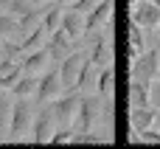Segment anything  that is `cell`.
<instances>
[{"mask_svg":"<svg viewBox=\"0 0 160 149\" xmlns=\"http://www.w3.org/2000/svg\"><path fill=\"white\" fill-rule=\"evenodd\" d=\"M37 87H39V76L22 73V76L11 85V93H14V96H22V99H34V96H37Z\"/></svg>","mask_w":160,"mask_h":149,"instance_id":"17","label":"cell"},{"mask_svg":"<svg viewBox=\"0 0 160 149\" xmlns=\"http://www.w3.org/2000/svg\"><path fill=\"white\" fill-rule=\"evenodd\" d=\"M149 104L160 110V79H152L149 82Z\"/></svg>","mask_w":160,"mask_h":149,"instance_id":"24","label":"cell"},{"mask_svg":"<svg viewBox=\"0 0 160 149\" xmlns=\"http://www.w3.org/2000/svg\"><path fill=\"white\" fill-rule=\"evenodd\" d=\"M129 20H135L143 31L160 28V6H155L152 0H138L135 6H129Z\"/></svg>","mask_w":160,"mask_h":149,"instance_id":"7","label":"cell"},{"mask_svg":"<svg viewBox=\"0 0 160 149\" xmlns=\"http://www.w3.org/2000/svg\"><path fill=\"white\" fill-rule=\"evenodd\" d=\"M112 85H115V73H112L110 65H104L101 73H98V79H96V93H98L101 99H110V96H112Z\"/></svg>","mask_w":160,"mask_h":149,"instance_id":"19","label":"cell"},{"mask_svg":"<svg viewBox=\"0 0 160 149\" xmlns=\"http://www.w3.org/2000/svg\"><path fill=\"white\" fill-rule=\"evenodd\" d=\"M3 141H8V127H6V124H0V144H3Z\"/></svg>","mask_w":160,"mask_h":149,"instance_id":"25","label":"cell"},{"mask_svg":"<svg viewBox=\"0 0 160 149\" xmlns=\"http://www.w3.org/2000/svg\"><path fill=\"white\" fill-rule=\"evenodd\" d=\"M149 104V82L129 79V107H146Z\"/></svg>","mask_w":160,"mask_h":149,"instance_id":"18","label":"cell"},{"mask_svg":"<svg viewBox=\"0 0 160 149\" xmlns=\"http://www.w3.org/2000/svg\"><path fill=\"white\" fill-rule=\"evenodd\" d=\"M65 93V85H62V76H59V65H51L42 76H39V87H37V96L34 101L42 104V101H53L56 96Z\"/></svg>","mask_w":160,"mask_h":149,"instance_id":"6","label":"cell"},{"mask_svg":"<svg viewBox=\"0 0 160 149\" xmlns=\"http://www.w3.org/2000/svg\"><path fill=\"white\" fill-rule=\"evenodd\" d=\"M48 51H51V59L53 62H62L70 51H73V39L65 34V28L59 25L56 31H51V37H48V45H45Z\"/></svg>","mask_w":160,"mask_h":149,"instance_id":"11","label":"cell"},{"mask_svg":"<svg viewBox=\"0 0 160 149\" xmlns=\"http://www.w3.org/2000/svg\"><path fill=\"white\" fill-rule=\"evenodd\" d=\"M6 6H8V0H0V8H6Z\"/></svg>","mask_w":160,"mask_h":149,"instance_id":"27","label":"cell"},{"mask_svg":"<svg viewBox=\"0 0 160 149\" xmlns=\"http://www.w3.org/2000/svg\"><path fill=\"white\" fill-rule=\"evenodd\" d=\"M155 113L158 110L152 104H146V107H129V130H135V132L149 130L155 124Z\"/></svg>","mask_w":160,"mask_h":149,"instance_id":"14","label":"cell"},{"mask_svg":"<svg viewBox=\"0 0 160 149\" xmlns=\"http://www.w3.org/2000/svg\"><path fill=\"white\" fill-rule=\"evenodd\" d=\"M62 28H65V34H68L73 42L82 39V37L87 34L84 11H79V8H73V6H65V11H62Z\"/></svg>","mask_w":160,"mask_h":149,"instance_id":"9","label":"cell"},{"mask_svg":"<svg viewBox=\"0 0 160 149\" xmlns=\"http://www.w3.org/2000/svg\"><path fill=\"white\" fill-rule=\"evenodd\" d=\"M101 107H104V99H101L98 93L82 96V104H79V113H76L73 130H76V132H87V130H96V124L101 121Z\"/></svg>","mask_w":160,"mask_h":149,"instance_id":"2","label":"cell"},{"mask_svg":"<svg viewBox=\"0 0 160 149\" xmlns=\"http://www.w3.org/2000/svg\"><path fill=\"white\" fill-rule=\"evenodd\" d=\"M127 3H129V6H135V3H138V0H127Z\"/></svg>","mask_w":160,"mask_h":149,"instance_id":"28","label":"cell"},{"mask_svg":"<svg viewBox=\"0 0 160 149\" xmlns=\"http://www.w3.org/2000/svg\"><path fill=\"white\" fill-rule=\"evenodd\" d=\"M34 101L14 96V107H11V118H8V141H22L34 124Z\"/></svg>","mask_w":160,"mask_h":149,"instance_id":"1","label":"cell"},{"mask_svg":"<svg viewBox=\"0 0 160 149\" xmlns=\"http://www.w3.org/2000/svg\"><path fill=\"white\" fill-rule=\"evenodd\" d=\"M158 79H160V70H158Z\"/></svg>","mask_w":160,"mask_h":149,"instance_id":"30","label":"cell"},{"mask_svg":"<svg viewBox=\"0 0 160 149\" xmlns=\"http://www.w3.org/2000/svg\"><path fill=\"white\" fill-rule=\"evenodd\" d=\"M20 65H22V73L42 76V73L53 65V59H51V51H48V48H37V51H28V56H25Z\"/></svg>","mask_w":160,"mask_h":149,"instance_id":"10","label":"cell"},{"mask_svg":"<svg viewBox=\"0 0 160 149\" xmlns=\"http://www.w3.org/2000/svg\"><path fill=\"white\" fill-rule=\"evenodd\" d=\"M112 17V0H98L87 14H84V23H87V31H96L101 28L107 20Z\"/></svg>","mask_w":160,"mask_h":149,"instance_id":"13","label":"cell"},{"mask_svg":"<svg viewBox=\"0 0 160 149\" xmlns=\"http://www.w3.org/2000/svg\"><path fill=\"white\" fill-rule=\"evenodd\" d=\"M20 76H22V65L14 62L11 56H3V59H0V87L11 90V85H14Z\"/></svg>","mask_w":160,"mask_h":149,"instance_id":"16","label":"cell"},{"mask_svg":"<svg viewBox=\"0 0 160 149\" xmlns=\"http://www.w3.org/2000/svg\"><path fill=\"white\" fill-rule=\"evenodd\" d=\"M73 132H76L73 127H59V130L51 135V144H70V141H73Z\"/></svg>","mask_w":160,"mask_h":149,"instance_id":"23","label":"cell"},{"mask_svg":"<svg viewBox=\"0 0 160 149\" xmlns=\"http://www.w3.org/2000/svg\"><path fill=\"white\" fill-rule=\"evenodd\" d=\"M48 37H51V34H48V28L39 23L37 28H31V31H28V34L20 39V54H28V51L45 48V45H48Z\"/></svg>","mask_w":160,"mask_h":149,"instance_id":"15","label":"cell"},{"mask_svg":"<svg viewBox=\"0 0 160 149\" xmlns=\"http://www.w3.org/2000/svg\"><path fill=\"white\" fill-rule=\"evenodd\" d=\"M0 37L3 39L17 37V42H20V20L14 14H8V11H0Z\"/></svg>","mask_w":160,"mask_h":149,"instance_id":"20","label":"cell"},{"mask_svg":"<svg viewBox=\"0 0 160 149\" xmlns=\"http://www.w3.org/2000/svg\"><path fill=\"white\" fill-rule=\"evenodd\" d=\"M160 70V54L152 48V51H141L135 59H129V79L135 82H152L158 79Z\"/></svg>","mask_w":160,"mask_h":149,"instance_id":"4","label":"cell"},{"mask_svg":"<svg viewBox=\"0 0 160 149\" xmlns=\"http://www.w3.org/2000/svg\"><path fill=\"white\" fill-rule=\"evenodd\" d=\"M31 8H37L31 0H8V6H6L3 11H8V14H14V17H22V14H28Z\"/></svg>","mask_w":160,"mask_h":149,"instance_id":"22","label":"cell"},{"mask_svg":"<svg viewBox=\"0 0 160 149\" xmlns=\"http://www.w3.org/2000/svg\"><path fill=\"white\" fill-rule=\"evenodd\" d=\"M152 127H155V130H160V110L155 113V124H152Z\"/></svg>","mask_w":160,"mask_h":149,"instance_id":"26","label":"cell"},{"mask_svg":"<svg viewBox=\"0 0 160 149\" xmlns=\"http://www.w3.org/2000/svg\"><path fill=\"white\" fill-rule=\"evenodd\" d=\"M84 62H87L84 51H70V54L59 62V76H62L65 90H73V87H76V79H79V73H82Z\"/></svg>","mask_w":160,"mask_h":149,"instance_id":"8","label":"cell"},{"mask_svg":"<svg viewBox=\"0 0 160 149\" xmlns=\"http://www.w3.org/2000/svg\"><path fill=\"white\" fill-rule=\"evenodd\" d=\"M90 59H93V65H96V68H104V65H110V62H112V51H110V31H104L101 37H96V39H93V45H90Z\"/></svg>","mask_w":160,"mask_h":149,"instance_id":"12","label":"cell"},{"mask_svg":"<svg viewBox=\"0 0 160 149\" xmlns=\"http://www.w3.org/2000/svg\"><path fill=\"white\" fill-rule=\"evenodd\" d=\"M152 3H155V6H160V0H152Z\"/></svg>","mask_w":160,"mask_h":149,"instance_id":"29","label":"cell"},{"mask_svg":"<svg viewBox=\"0 0 160 149\" xmlns=\"http://www.w3.org/2000/svg\"><path fill=\"white\" fill-rule=\"evenodd\" d=\"M79 104H82V90H70L65 96H56L51 101L53 116H56V127H73L76 113H79Z\"/></svg>","mask_w":160,"mask_h":149,"instance_id":"5","label":"cell"},{"mask_svg":"<svg viewBox=\"0 0 160 149\" xmlns=\"http://www.w3.org/2000/svg\"><path fill=\"white\" fill-rule=\"evenodd\" d=\"M11 107H14V99L6 93V87H0V124H6V127L11 118Z\"/></svg>","mask_w":160,"mask_h":149,"instance_id":"21","label":"cell"},{"mask_svg":"<svg viewBox=\"0 0 160 149\" xmlns=\"http://www.w3.org/2000/svg\"><path fill=\"white\" fill-rule=\"evenodd\" d=\"M56 132V116L51 101H42L39 110L34 113V124H31V141L34 144H51V135Z\"/></svg>","mask_w":160,"mask_h":149,"instance_id":"3","label":"cell"}]
</instances>
